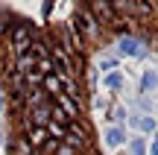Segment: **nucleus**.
Returning a JSON list of instances; mask_svg holds the SVG:
<instances>
[{
    "label": "nucleus",
    "instance_id": "nucleus-5",
    "mask_svg": "<svg viewBox=\"0 0 158 155\" xmlns=\"http://www.w3.org/2000/svg\"><path fill=\"white\" fill-rule=\"evenodd\" d=\"M129 123L138 129V132H143V135H155V132H158V123L152 120V117H147V114H135Z\"/></svg>",
    "mask_w": 158,
    "mask_h": 155
},
{
    "label": "nucleus",
    "instance_id": "nucleus-12",
    "mask_svg": "<svg viewBox=\"0 0 158 155\" xmlns=\"http://www.w3.org/2000/svg\"><path fill=\"white\" fill-rule=\"evenodd\" d=\"M56 155H79V152L73 149V146H68V144H59L56 146Z\"/></svg>",
    "mask_w": 158,
    "mask_h": 155
},
{
    "label": "nucleus",
    "instance_id": "nucleus-9",
    "mask_svg": "<svg viewBox=\"0 0 158 155\" xmlns=\"http://www.w3.org/2000/svg\"><path fill=\"white\" fill-rule=\"evenodd\" d=\"M129 155H147V141H143L141 135L129 141Z\"/></svg>",
    "mask_w": 158,
    "mask_h": 155
},
{
    "label": "nucleus",
    "instance_id": "nucleus-11",
    "mask_svg": "<svg viewBox=\"0 0 158 155\" xmlns=\"http://www.w3.org/2000/svg\"><path fill=\"white\" fill-rule=\"evenodd\" d=\"M108 120H114V123L120 126V123L126 120V108H123V105H114V108L108 111Z\"/></svg>",
    "mask_w": 158,
    "mask_h": 155
},
{
    "label": "nucleus",
    "instance_id": "nucleus-4",
    "mask_svg": "<svg viewBox=\"0 0 158 155\" xmlns=\"http://www.w3.org/2000/svg\"><path fill=\"white\" fill-rule=\"evenodd\" d=\"M102 138H106V146L117 149V146H123V144H126V129H123V126H108Z\"/></svg>",
    "mask_w": 158,
    "mask_h": 155
},
{
    "label": "nucleus",
    "instance_id": "nucleus-7",
    "mask_svg": "<svg viewBox=\"0 0 158 155\" xmlns=\"http://www.w3.org/2000/svg\"><path fill=\"white\" fill-rule=\"evenodd\" d=\"M106 88H108V91H120V88H123V73H120V70L108 73L106 76Z\"/></svg>",
    "mask_w": 158,
    "mask_h": 155
},
{
    "label": "nucleus",
    "instance_id": "nucleus-8",
    "mask_svg": "<svg viewBox=\"0 0 158 155\" xmlns=\"http://www.w3.org/2000/svg\"><path fill=\"white\" fill-rule=\"evenodd\" d=\"M29 144L32 146H44L47 144V129H29Z\"/></svg>",
    "mask_w": 158,
    "mask_h": 155
},
{
    "label": "nucleus",
    "instance_id": "nucleus-3",
    "mask_svg": "<svg viewBox=\"0 0 158 155\" xmlns=\"http://www.w3.org/2000/svg\"><path fill=\"white\" fill-rule=\"evenodd\" d=\"M76 23L82 27V32H85V35H97V32H100V21H97V18L91 15L88 9H82V12L76 15Z\"/></svg>",
    "mask_w": 158,
    "mask_h": 155
},
{
    "label": "nucleus",
    "instance_id": "nucleus-13",
    "mask_svg": "<svg viewBox=\"0 0 158 155\" xmlns=\"http://www.w3.org/2000/svg\"><path fill=\"white\" fill-rule=\"evenodd\" d=\"M149 155H158V132H155V141H152V146H149Z\"/></svg>",
    "mask_w": 158,
    "mask_h": 155
},
{
    "label": "nucleus",
    "instance_id": "nucleus-1",
    "mask_svg": "<svg viewBox=\"0 0 158 155\" xmlns=\"http://www.w3.org/2000/svg\"><path fill=\"white\" fill-rule=\"evenodd\" d=\"M117 53L120 56H129V59H143L147 56V47H143V41L135 38V35H120L117 38Z\"/></svg>",
    "mask_w": 158,
    "mask_h": 155
},
{
    "label": "nucleus",
    "instance_id": "nucleus-6",
    "mask_svg": "<svg viewBox=\"0 0 158 155\" xmlns=\"http://www.w3.org/2000/svg\"><path fill=\"white\" fill-rule=\"evenodd\" d=\"M158 88V73L155 70H143V76H141V94H152Z\"/></svg>",
    "mask_w": 158,
    "mask_h": 155
},
{
    "label": "nucleus",
    "instance_id": "nucleus-14",
    "mask_svg": "<svg viewBox=\"0 0 158 155\" xmlns=\"http://www.w3.org/2000/svg\"><path fill=\"white\" fill-rule=\"evenodd\" d=\"M0 111H3V94H0Z\"/></svg>",
    "mask_w": 158,
    "mask_h": 155
},
{
    "label": "nucleus",
    "instance_id": "nucleus-10",
    "mask_svg": "<svg viewBox=\"0 0 158 155\" xmlns=\"http://www.w3.org/2000/svg\"><path fill=\"white\" fill-rule=\"evenodd\" d=\"M44 88H47V91H53L56 97H62V79H59L56 73H53V76H44Z\"/></svg>",
    "mask_w": 158,
    "mask_h": 155
},
{
    "label": "nucleus",
    "instance_id": "nucleus-16",
    "mask_svg": "<svg viewBox=\"0 0 158 155\" xmlns=\"http://www.w3.org/2000/svg\"><path fill=\"white\" fill-rule=\"evenodd\" d=\"M155 73H158V70H155Z\"/></svg>",
    "mask_w": 158,
    "mask_h": 155
},
{
    "label": "nucleus",
    "instance_id": "nucleus-15",
    "mask_svg": "<svg viewBox=\"0 0 158 155\" xmlns=\"http://www.w3.org/2000/svg\"><path fill=\"white\" fill-rule=\"evenodd\" d=\"M0 146H3V129H0Z\"/></svg>",
    "mask_w": 158,
    "mask_h": 155
},
{
    "label": "nucleus",
    "instance_id": "nucleus-2",
    "mask_svg": "<svg viewBox=\"0 0 158 155\" xmlns=\"http://www.w3.org/2000/svg\"><path fill=\"white\" fill-rule=\"evenodd\" d=\"M12 47H15V53H18V56H23V53L32 47L27 23H15V27H12Z\"/></svg>",
    "mask_w": 158,
    "mask_h": 155
}]
</instances>
